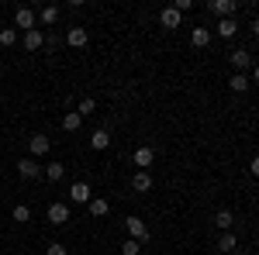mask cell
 <instances>
[{
  "label": "cell",
  "mask_w": 259,
  "mask_h": 255,
  "mask_svg": "<svg viewBox=\"0 0 259 255\" xmlns=\"http://www.w3.org/2000/svg\"><path fill=\"white\" fill-rule=\"evenodd\" d=\"M18 176H21V179H38V176H45V166H38V159L24 156V159L18 162Z\"/></svg>",
  "instance_id": "1"
},
{
  "label": "cell",
  "mask_w": 259,
  "mask_h": 255,
  "mask_svg": "<svg viewBox=\"0 0 259 255\" xmlns=\"http://www.w3.org/2000/svg\"><path fill=\"white\" fill-rule=\"evenodd\" d=\"M14 28H21V31L38 28V14H35L31 7H18V11H14Z\"/></svg>",
  "instance_id": "2"
},
{
  "label": "cell",
  "mask_w": 259,
  "mask_h": 255,
  "mask_svg": "<svg viewBox=\"0 0 259 255\" xmlns=\"http://www.w3.org/2000/svg\"><path fill=\"white\" fill-rule=\"evenodd\" d=\"M45 217H49V224H56V228H62V224L69 221V203H62V200H56V203H49V211H45Z\"/></svg>",
  "instance_id": "3"
},
{
  "label": "cell",
  "mask_w": 259,
  "mask_h": 255,
  "mask_svg": "<svg viewBox=\"0 0 259 255\" xmlns=\"http://www.w3.org/2000/svg\"><path fill=\"white\" fill-rule=\"evenodd\" d=\"M21 45H24L28 52H38V48H45V31H41V28L24 31V35H21Z\"/></svg>",
  "instance_id": "4"
},
{
  "label": "cell",
  "mask_w": 259,
  "mask_h": 255,
  "mask_svg": "<svg viewBox=\"0 0 259 255\" xmlns=\"http://www.w3.org/2000/svg\"><path fill=\"white\" fill-rule=\"evenodd\" d=\"M69 200H73V203H90V200H94V190H90V183H87V179L73 183V186H69Z\"/></svg>",
  "instance_id": "5"
},
{
  "label": "cell",
  "mask_w": 259,
  "mask_h": 255,
  "mask_svg": "<svg viewBox=\"0 0 259 255\" xmlns=\"http://www.w3.org/2000/svg\"><path fill=\"white\" fill-rule=\"evenodd\" d=\"M124 228H128V238H135V241H149V228H145V221L142 217H128L124 221Z\"/></svg>",
  "instance_id": "6"
},
{
  "label": "cell",
  "mask_w": 259,
  "mask_h": 255,
  "mask_svg": "<svg viewBox=\"0 0 259 255\" xmlns=\"http://www.w3.org/2000/svg\"><path fill=\"white\" fill-rule=\"evenodd\" d=\"M235 7H239L235 0H211V4H207V11H211V14H214L218 21L232 18V14H235Z\"/></svg>",
  "instance_id": "7"
},
{
  "label": "cell",
  "mask_w": 259,
  "mask_h": 255,
  "mask_svg": "<svg viewBox=\"0 0 259 255\" xmlns=\"http://www.w3.org/2000/svg\"><path fill=\"white\" fill-rule=\"evenodd\" d=\"M49 148H52V141H49V135H31V138H28V156H31V159L45 156Z\"/></svg>",
  "instance_id": "8"
},
{
  "label": "cell",
  "mask_w": 259,
  "mask_h": 255,
  "mask_svg": "<svg viewBox=\"0 0 259 255\" xmlns=\"http://www.w3.org/2000/svg\"><path fill=\"white\" fill-rule=\"evenodd\" d=\"M66 41L73 45V48H87V41H90V31L80 28V24H73L69 31H66Z\"/></svg>",
  "instance_id": "9"
},
{
  "label": "cell",
  "mask_w": 259,
  "mask_h": 255,
  "mask_svg": "<svg viewBox=\"0 0 259 255\" xmlns=\"http://www.w3.org/2000/svg\"><path fill=\"white\" fill-rule=\"evenodd\" d=\"M180 18H183V14H180L177 7H162V11H159V24L166 28V31H177V28H180Z\"/></svg>",
  "instance_id": "10"
},
{
  "label": "cell",
  "mask_w": 259,
  "mask_h": 255,
  "mask_svg": "<svg viewBox=\"0 0 259 255\" xmlns=\"http://www.w3.org/2000/svg\"><path fill=\"white\" fill-rule=\"evenodd\" d=\"M228 59H232V66H235V73H249V66H252V56H249V48H235Z\"/></svg>",
  "instance_id": "11"
},
{
  "label": "cell",
  "mask_w": 259,
  "mask_h": 255,
  "mask_svg": "<svg viewBox=\"0 0 259 255\" xmlns=\"http://www.w3.org/2000/svg\"><path fill=\"white\" fill-rule=\"evenodd\" d=\"M132 159H135V166H139V169H145V173H149V166H152V159H156V148H149V145H139Z\"/></svg>",
  "instance_id": "12"
},
{
  "label": "cell",
  "mask_w": 259,
  "mask_h": 255,
  "mask_svg": "<svg viewBox=\"0 0 259 255\" xmlns=\"http://www.w3.org/2000/svg\"><path fill=\"white\" fill-rule=\"evenodd\" d=\"M132 190H135V193H149V190H152V176H149L145 169H139V173L132 176Z\"/></svg>",
  "instance_id": "13"
},
{
  "label": "cell",
  "mask_w": 259,
  "mask_h": 255,
  "mask_svg": "<svg viewBox=\"0 0 259 255\" xmlns=\"http://www.w3.org/2000/svg\"><path fill=\"white\" fill-rule=\"evenodd\" d=\"M190 45H194V48H207V45H211V31H207V28H194V31H190Z\"/></svg>",
  "instance_id": "14"
},
{
  "label": "cell",
  "mask_w": 259,
  "mask_h": 255,
  "mask_svg": "<svg viewBox=\"0 0 259 255\" xmlns=\"http://www.w3.org/2000/svg\"><path fill=\"white\" fill-rule=\"evenodd\" d=\"M90 145H94L97 152H104V148L111 145V131H107V128H97V131L90 135Z\"/></svg>",
  "instance_id": "15"
},
{
  "label": "cell",
  "mask_w": 259,
  "mask_h": 255,
  "mask_svg": "<svg viewBox=\"0 0 259 255\" xmlns=\"http://www.w3.org/2000/svg\"><path fill=\"white\" fill-rule=\"evenodd\" d=\"M38 21L45 24V28H49V24H56V21H59V7H56V4H45V7H41V14H38Z\"/></svg>",
  "instance_id": "16"
},
{
  "label": "cell",
  "mask_w": 259,
  "mask_h": 255,
  "mask_svg": "<svg viewBox=\"0 0 259 255\" xmlns=\"http://www.w3.org/2000/svg\"><path fill=\"white\" fill-rule=\"evenodd\" d=\"M249 83H252V79H249V73H235V76L228 79V86H232L235 93H245V90H249Z\"/></svg>",
  "instance_id": "17"
},
{
  "label": "cell",
  "mask_w": 259,
  "mask_h": 255,
  "mask_svg": "<svg viewBox=\"0 0 259 255\" xmlns=\"http://www.w3.org/2000/svg\"><path fill=\"white\" fill-rule=\"evenodd\" d=\"M218 248H221V252H235V248H239V238L232 235V231H221V238H218Z\"/></svg>",
  "instance_id": "18"
},
{
  "label": "cell",
  "mask_w": 259,
  "mask_h": 255,
  "mask_svg": "<svg viewBox=\"0 0 259 255\" xmlns=\"http://www.w3.org/2000/svg\"><path fill=\"white\" fill-rule=\"evenodd\" d=\"M87 207H90V214H94V217H104V214H107V211H111V203H107L104 196H94V200H90Z\"/></svg>",
  "instance_id": "19"
},
{
  "label": "cell",
  "mask_w": 259,
  "mask_h": 255,
  "mask_svg": "<svg viewBox=\"0 0 259 255\" xmlns=\"http://www.w3.org/2000/svg\"><path fill=\"white\" fill-rule=\"evenodd\" d=\"M62 176H66V166H62V162H49V166H45V179L59 183Z\"/></svg>",
  "instance_id": "20"
},
{
  "label": "cell",
  "mask_w": 259,
  "mask_h": 255,
  "mask_svg": "<svg viewBox=\"0 0 259 255\" xmlns=\"http://www.w3.org/2000/svg\"><path fill=\"white\" fill-rule=\"evenodd\" d=\"M214 224H218V231H228V228L235 224V214H232V211H218V214H214Z\"/></svg>",
  "instance_id": "21"
},
{
  "label": "cell",
  "mask_w": 259,
  "mask_h": 255,
  "mask_svg": "<svg viewBox=\"0 0 259 255\" xmlns=\"http://www.w3.org/2000/svg\"><path fill=\"white\" fill-rule=\"evenodd\" d=\"M239 31V24H235V18H225V21H218V35L221 38H232Z\"/></svg>",
  "instance_id": "22"
},
{
  "label": "cell",
  "mask_w": 259,
  "mask_h": 255,
  "mask_svg": "<svg viewBox=\"0 0 259 255\" xmlns=\"http://www.w3.org/2000/svg\"><path fill=\"white\" fill-rule=\"evenodd\" d=\"M11 217H14L18 224H28V221H31V207H28V203H18V207L11 211Z\"/></svg>",
  "instance_id": "23"
},
{
  "label": "cell",
  "mask_w": 259,
  "mask_h": 255,
  "mask_svg": "<svg viewBox=\"0 0 259 255\" xmlns=\"http://www.w3.org/2000/svg\"><path fill=\"white\" fill-rule=\"evenodd\" d=\"M0 45H4V48L18 45V28H0Z\"/></svg>",
  "instance_id": "24"
},
{
  "label": "cell",
  "mask_w": 259,
  "mask_h": 255,
  "mask_svg": "<svg viewBox=\"0 0 259 255\" xmlns=\"http://www.w3.org/2000/svg\"><path fill=\"white\" fill-rule=\"evenodd\" d=\"M80 124H83V118L76 111H69V114L62 118V128H66V131H80Z\"/></svg>",
  "instance_id": "25"
},
{
  "label": "cell",
  "mask_w": 259,
  "mask_h": 255,
  "mask_svg": "<svg viewBox=\"0 0 259 255\" xmlns=\"http://www.w3.org/2000/svg\"><path fill=\"white\" fill-rule=\"evenodd\" d=\"M94 111H97V100H94V97H83L80 107H76V114H80V118H90Z\"/></svg>",
  "instance_id": "26"
},
{
  "label": "cell",
  "mask_w": 259,
  "mask_h": 255,
  "mask_svg": "<svg viewBox=\"0 0 259 255\" xmlns=\"http://www.w3.org/2000/svg\"><path fill=\"white\" fill-rule=\"evenodd\" d=\"M139 252H142V245L135 241V238H128V241L121 245V255H139Z\"/></svg>",
  "instance_id": "27"
},
{
  "label": "cell",
  "mask_w": 259,
  "mask_h": 255,
  "mask_svg": "<svg viewBox=\"0 0 259 255\" xmlns=\"http://www.w3.org/2000/svg\"><path fill=\"white\" fill-rule=\"evenodd\" d=\"M45 255H69V252H66V245H59V241H52V245L45 248Z\"/></svg>",
  "instance_id": "28"
},
{
  "label": "cell",
  "mask_w": 259,
  "mask_h": 255,
  "mask_svg": "<svg viewBox=\"0 0 259 255\" xmlns=\"http://www.w3.org/2000/svg\"><path fill=\"white\" fill-rule=\"evenodd\" d=\"M173 7H177L180 14H183V11H190V7H194V0H177V4H173Z\"/></svg>",
  "instance_id": "29"
},
{
  "label": "cell",
  "mask_w": 259,
  "mask_h": 255,
  "mask_svg": "<svg viewBox=\"0 0 259 255\" xmlns=\"http://www.w3.org/2000/svg\"><path fill=\"white\" fill-rule=\"evenodd\" d=\"M249 173H252V176H259V156H252V162H249Z\"/></svg>",
  "instance_id": "30"
},
{
  "label": "cell",
  "mask_w": 259,
  "mask_h": 255,
  "mask_svg": "<svg viewBox=\"0 0 259 255\" xmlns=\"http://www.w3.org/2000/svg\"><path fill=\"white\" fill-rule=\"evenodd\" d=\"M249 28H252V35H259V18L252 21V24H249Z\"/></svg>",
  "instance_id": "31"
},
{
  "label": "cell",
  "mask_w": 259,
  "mask_h": 255,
  "mask_svg": "<svg viewBox=\"0 0 259 255\" xmlns=\"http://www.w3.org/2000/svg\"><path fill=\"white\" fill-rule=\"evenodd\" d=\"M252 83H259V66H252Z\"/></svg>",
  "instance_id": "32"
},
{
  "label": "cell",
  "mask_w": 259,
  "mask_h": 255,
  "mask_svg": "<svg viewBox=\"0 0 259 255\" xmlns=\"http://www.w3.org/2000/svg\"><path fill=\"white\" fill-rule=\"evenodd\" d=\"M256 255H259V252H256Z\"/></svg>",
  "instance_id": "33"
}]
</instances>
